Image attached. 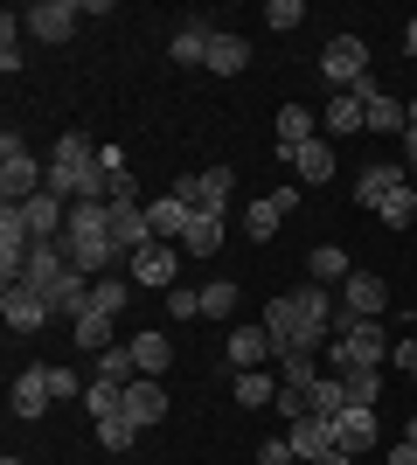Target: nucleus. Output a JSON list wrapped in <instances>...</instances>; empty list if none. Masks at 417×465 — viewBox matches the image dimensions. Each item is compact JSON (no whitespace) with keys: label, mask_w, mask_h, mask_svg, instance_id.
<instances>
[{"label":"nucleus","mask_w":417,"mask_h":465,"mask_svg":"<svg viewBox=\"0 0 417 465\" xmlns=\"http://www.w3.org/2000/svg\"><path fill=\"white\" fill-rule=\"evenodd\" d=\"M167 312H174V320H202V292H167Z\"/></svg>","instance_id":"nucleus-42"},{"label":"nucleus","mask_w":417,"mask_h":465,"mask_svg":"<svg viewBox=\"0 0 417 465\" xmlns=\"http://www.w3.org/2000/svg\"><path fill=\"white\" fill-rule=\"evenodd\" d=\"M7 403H15V417L21 424H35V417H49V410H56V396H49V369H21L15 375V396H7Z\"/></svg>","instance_id":"nucleus-10"},{"label":"nucleus","mask_w":417,"mask_h":465,"mask_svg":"<svg viewBox=\"0 0 417 465\" xmlns=\"http://www.w3.org/2000/svg\"><path fill=\"white\" fill-rule=\"evenodd\" d=\"M0 465H28V459H0Z\"/></svg>","instance_id":"nucleus-50"},{"label":"nucleus","mask_w":417,"mask_h":465,"mask_svg":"<svg viewBox=\"0 0 417 465\" xmlns=\"http://www.w3.org/2000/svg\"><path fill=\"white\" fill-rule=\"evenodd\" d=\"M258 327L272 333L278 354H320L327 333H334V299H327V285H299V292H285V299L264 306Z\"/></svg>","instance_id":"nucleus-1"},{"label":"nucleus","mask_w":417,"mask_h":465,"mask_svg":"<svg viewBox=\"0 0 417 465\" xmlns=\"http://www.w3.org/2000/svg\"><path fill=\"white\" fill-rule=\"evenodd\" d=\"M403 49H411V56H417V15L403 21Z\"/></svg>","instance_id":"nucleus-47"},{"label":"nucleus","mask_w":417,"mask_h":465,"mask_svg":"<svg viewBox=\"0 0 417 465\" xmlns=\"http://www.w3.org/2000/svg\"><path fill=\"white\" fill-rule=\"evenodd\" d=\"M285 445H293L299 465H313V459H327L341 438H334V424H327V417H293V438H285Z\"/></svg>","instance_id":"nucleus-14"},{"label":"nucleus","mask_w":417,"mask_h":465,"mask_svg":"<svg viewBox=\"0 0 417 465\" xmlns=\"http://www.w3.org/2000/svg\"><path fill=\"white\" fill-rule=\"evenodd\" d=\"M320 77L334 84V91H348L355 77H369V42L362 35H334L327 49H320Z\"/></svg>","instance_id":"nucleus-6"},{"label":"nucleus","mask_w":417,"mask_h":465,"mask_svg":"<svg viewBox=\"0 0 417 465\" xmlns=\"http://www.w3.org/2000/svg\"><path fill=\"white\" fill-rule=\"evenodd\" d=\"M334 438H341V451H369L382 438V424H376V410H341V424H334Z\"/></svg>","instance_id":"nucleus-21"},{"label":"nucleus","mask_w":417,"mask_h":465,"mask_svg":"<svg viewBox=\"0 0 417 465\" xmlns=\"http://www.w3.org/2000/svg\"><path fill=\"white\" fill-rule=\"evenodd\" d=\"M327 361H334V375L382 369V361H390V333H382V320H348V312L334 306V348H327Z\"/></svg>","instance_id":"nucleus-3"},{"label":"nucleus","mask_w":417,"mask_h":465,"mask_svg":"<svg viewBox=\"0 0 417 465\" xmlns=\"http://www.w3.org/2000/svg\"><path fill=\"white\" fill-rule=\"evenodd\" d=\"M125 417H133V424H139V430H154V424H160V417H167V389H160V382H154V375H139V382H133V389H125Z\"/></svg>","instance_id":"nucleus-15"},{"label":"nucleus","mask_w":417,"mask_h":465,"mask_svg":"<svg viewBox=\"0 0 417 465\" xmlns=\"http://www.w3.org/2000/svg\"><path fill=\"white\" fill-rule=\"evenodd\" d=\"M209 70H216V77L251 70V42H243V35H216V42H209Z\"/></svg>","instance_id":"nucleus-27"},{"label":"nucleus","mask_w":417,"mask_h":465,"mask_svg":"<svg viewBox=\"0 0 417 465\" xmlns=\"http://www.w3.org/2000/svg\"><path fill=\"white\" fill-rule=\"evenodd\" d=\"M411 194H417V174H411Z\"/></svg>","instance_id":"nucleus-52"},{"label":"nucleus","mask_w":417,"mask_h":465,"mask_svg":"<svg viewBox=\"0 0 417 465\" xmlns=\"http://www.w3.org/2000/svg\"><path fill=\"white\" fill-rule=\"evenodd\" d=\"M237 403H243V410H264V403H278V382H272L264 369L237 375Z\"/></svg>","instance_id":"nucleus-33"},{"label":"nucleus","mask_w":417,"mask_h":465,"mask_svg":"<svg viewBox=\"0 0 417 465\" xmlns=\"http://www.w3.org/2000/svg\"><path fill=\"white\" fill-rule=\"evenodd\" d=\"M313 125H320V118L306 112V104H285V112H278V153H293V146H306V139H320Z\"/></svg>","instance_id":"nucleus-26"},{"label":"nucleus","mask_w":417,"mask_h":465,"mask_svg":"<svg viewBox=\"0 0 417 465\" xmlns=\"http://www.w3.org/2000/svg\"><path fill=\"white\" fill-rule=\"evenodd\" d=\"M42 174H49V167L28 153V139H21V133H0V202L21 209L28 194H42Z\"/></svg>","instance_id":"nucleus-4"},{"label":"nucleus","mask_w":417,"mask_h":465,"mask_svg":"<svg viewBox=\"0 0 417 465\" xmlns=\"http://www.w3.org/2000/svg\"><path fill=\"white\" fill-rule=\"evenodd\" d=\"M42 306H49V320H70V327H77L84 312H91V278H84V272H63L56 285L42 292Z\"/></svg>","instance_id":"nucleus-9"},{"label":"nucleus","mask_w":417,"mask_h":465,"mask_svg":"<svg viewBox=\"0 0 417 465\" xmlns=\"http://www.w3.org/2000/svg\"><path fill=\"white\" fill-rule=\"evenodd\" d=\"M403 160H411V167H417V118H411V125H403Z\"/></svg>","instance_id":"nucleus-46"},{"label":"nucleus","mask_w":417,"mask_h":465,"mask_svg":"<svg viewBox=\"0 0 417 465\" xmlns=\"http://www.w3.org/2000/svg\"><path fill=\"white\" fill-rule=\"evenodd\" d=\"M230 188H237V174H230V167L195 174V209H202V215H223V209H230Z\"/></svg>","instance_id":"nucleus-23"},{"label":"nucleus","mask_w":417,"mask_h":465,"mask_svg":"<svg viewBox=\"0 0 417 465\" xmlns=\"http://www.w3.org/2000/svg\"><path fill=\"white\" fill-rule=\"evenodd\" d=\"M125 348H133V361H139V375H167V361H174V348H167V333H133V341H125Z\"/></svg>","instance_id":"nucleus-24"},{"label":"nucleus","mask_w":417,"mask_h":465,"mask_svg":"<svg viewBox=\"0 0 417 465\" xmlns=\"http://www.w3.org/2000/svg\"><path fill=\"white\" fill-rule=\"evenodd\" d=\"M209 42H216V28H209L202 15H188V21L174 28V42H167V56H174L181 70H188V63H209Z\"/></svg>","instance_id":"nucleus-16"},{"label":"nucleus","mask_w":417,"mask_h":465,"mask_svg":"<svg viewBox=\"0 0 417 465\" xmlns=\"http://www.w3.org/2000/svg\"><path fill=\"white\" fill-rule=\"evenodd\" d=\"M264 21H272V28H285V35H293L299 21H306V7H299V0H272V7H264Z\"/></svg>","instance_id":"nucleus-41"},{"label":"nucleus","mask_w":417,"mask_h":465,"mask_svg":"<svg viewBox=\"0 0 417 465\" xmlns=\"http://www.w3.org/2000/svg\"><path fill=\"white\" fill-rule=\"evenodd\" d=\"M306 272H313V285H348V251H341V243H320L313 257H306Z\"/></svg>","instance_id":"nucleus-32"},{"label":"nucleus","mask_w":417,"mask_h":465,"mask_svg":"<svg viewBox=\"0 0 417 465\" xmlns=\"http://www.w3.org/2000/svg\"><path fill=\"white\" fill-rule=\"evenodd\" d=\"M202 320H237V285H230V278L202 285Z\"/></svg>","instance_id":"nucleus-34"},{"label":"nucleus","mask_w":417,"mask_h":465,"mask_svg":"<svg viewBox=\"0 0 417 465\" xmlns=\"http://www.w3.org/2000/svg\"><path fill=\"white\" fill-rule=\"evenodd\" d=\"M42 188L56 194V202H98V146H91L84 133H63L56 146H49Z\"/></svg>","instance_id":"nucleus-2"},{"label":"nucleus","mask_w":417,"mask_h":465,"mask_svg":"<svg viewBox=\"0 0 417 465\" xmlns=\"http://www.w3.org/2000/svg\"><path fill=\"white\" fill-rule=\"evenodd\" d=\"M258 465H299V459H293V445H285V438H264V445H258Z\"/></svg>","instance_id":"nucleus-44"},{"label":"nucleus","mask_w":417,"mask_h":465,"mask_svg":"<svg viewBox=\"0 0 417 465\" xmlns=\"http://www.w3.org/2000/svg\"><path fill=\"white\" fill-rule=\"evenodd\" d=\"M98 445L104 451H133L139 445V424H133V417H104V424H98Z\"/></svg>","instance_id":"nucleus-37"},{"label":"nucleus","mask_w":417,"mask_h":465,"mask_svg":"<svg viewBox=\"0 0 417 465\" xmlns=\"http://www.w3.org/2000/svg\"><path fill=\"white\" fill-rule=\"evenodd\" d=\"M341 312H348V320H382V312H390V285H382L376 272H348V285H341Z\"/></svg>","instance_id":"nucleus-7"},{"label":"nucleus","mask_w":417,"mask_h":465,"mask_svg":"<svg viewBox=\"0 0 417 465\" xmlns=\"http://www.w3.org/2000/svg\"><path fill=\"white\" fill-rule=\"evenodd\" d=\"M181 251H195V257H216L223 251V215H188V230H181Z\"/></svg>","instance_id":"nucleus-25"},{"label":"nucleus","mask_w":417,"mask_h":465,"mask_svg":"<svg viewBox=\"0 0 417 465\" xmlns=\"http://www.w3.org/2000/svg\"><path fill=\"white\" fill-rule=\"evenodd\" d=\"M411 382H417V361H411Z\"/></svg>","instance_id":"nucleus-51"},{"label":"nucleus","mask_w":417,"mask_h":465,"mask_svg":"<svg viewBox=\"0 0 417 465\" xmlns=\"http://www.w3.org/2000/svg\"><path fill=\"white\" fill-rule=\"evenodd\" d=\"M390 465H417V445H403V438H397V445H390Z\"/></svg>","instance_id":"nucleus-45"},{"label":"nucleus","mask_w":417,"mask_h":465,"mask_svg":"<svg viewBox=\"0 0 417 465\" xmlns=\"http://www.w3.org/2000/svg\"><path fill=\"white\" fill-rule=\"evenodd\" d=\"M382 223H390V230H411V223H417V194L411 188H397V194H390V202H382Z\"/></svg>","instance_id":"nucleus-39"},{"label":"nucleus","mask_w":417,"mask_h":465,"mask_svg":"<svg viewBox=\"0 0 417 465\" xmlns=\"http://www.w3.org/2000/svg\"><path fill=\"white\" fill-rule=\"evenodd\" d=\"M188 202H181V194H160V202H146V223H154V243H174L181 230H188Z\"/></svg>","instance_id":"nucleus-19"},{"label":"nucleus","mask_w":417,"mask_h":465,"mask_svg":"<svg viewBox=\"0 0 417 465\" xmlns=\"http://www.w3.org/2000/svg\"><path fill=\"white\" fill-rule=\"evenodd\" d=\"M70 202H56V194L42 188V194H28V202H21V223H28V236H35V243H56L63 230H70Z\"/></svg>","instance_id":"nucleus-11"},{"label":"nucleus","mask_w":417,"mask_h":465,"mask_svg":"<svg viewBox=\"0 0 417 465\" xmlns=\"http://www.w3.org/2000/svg\"><path fill=\"white\" fill-rule=\"evenodd\" d=\"M403 445H417V417H411V424H403Z\"/></svg>","instance_id":"nucleus-49"},{"label":"nucleus","mask_w":417,"mask_h":465,"mask_svg":"<svg viewBox=\"0 0 417 465\" xmlns=\"http://www.w3.org/2000/svg\"><path fill=\"white\" fill-rule=\"evenodd\" d=\"M84 410H91V424H104V417H125V389L119 382H84Z\"/></svg>","instance_id":"nucleus-29"},{"label":"nucleus","mask_w":417,"mask_h":465,"mask_svg":"<svg viewBox=\"0 0 417 465\" xmlns=\"http://www.w3.org/2000/svg\"><path fill=\"white\" fill-rule=\"evenodd\" d=\"M70 341H77L84 354H104V348H112V312H98V306H91V312L77 320V327H70Z\"/></svg>","instance_id":"nucleus-30"},{"label":"nucleus","mask_w":417,"mask_h":465,"mask_svg":"<svg viewBox=\"0 0 417 465\" xmlns=\"http://www.w3.org/2000/svg\"><path fill=\"white\" fill-rule=\"evenodd\" d=\"M397 188H411V174H403V167H390V160H376V167H362V181H355L348 194H355L362 209H382Z\"/></svg>","instance_id":"nucleus-13"},{"label":"nucleus","mask_w":417,"mask_h":465,"mask_svg":"<svg viewBox=\"0 0 417 465\" xmlns=\"http://www.w3.org/2000/svg\"><path fill=\"white\" fill-rule=\"evenodd\" d=\"M320 133H369L362 97H355V91H334V97H327V112H320Z\"/></svg>","instance_id":"nucleus-20"},{"label":"nucleus","mask_w":417,"mask_h":465,"mask_svg":"<svg viewBox=\"0 0 417 465\" xmlns=\"http://www.w3.org/2000/svg\"><path fill=\"white\" fill-rule=\"evenodd\" d=\"M306 396H313V389H293V382H278V410H285V417H306Z\"/></svg>","instance_id":"nucleus-43"},{"label":"nucleus","mask_w":417,"mask_h":465,"mask_svg":"<svg viewBox=\"0 0 417 465\" xmlns=\"http://www.w3.org/2000/svg\"><path fill=\"white\" fill-rule=\"evenodd\" d=\"M285 160H293V174L306 181V188H320V181L334 174V139H306V146H293Z\"/></svg>","instance_id":"nucleus-17"},{"label":"nucleus","mask_w":417,"mask_h":465,"mask_svg":"<svg viewBox=\"0 0 417 465\" xmlns=\"http://www.w3.org/2000/svg\"><path fill=\"white\" fill-rule=\"evenodd\" d=\"M42 369H49V396H56V403H84L77 369H63V361H42Z\"/></svg>","instance_id":"nucleus-38"},{"label":"nucleus","mask_w":417,"mask_h":465,"mask_svg":"<svg viewBox=\"0 0 417 465\" xmlns=\"http://www.w3.org/2000/svg\"><path fill=\"white\" fill-rule=\"evenodd\" d=\"M0 312H7V327H15V333H35L42 320H49V306H42L28 285H7V292H0Z\"/></svg>","instance_id":"nucleus-18"},{"label":"nucleus","mask_w":417,"mask_h":465,"mask_svg":"<svg viewBox=\"0 0 417 465\" xmlns=\"http://www.w3.org/2000/svg\"><path fill=\"white\" fill-rule=\"evenodd\" d=\"M278 369H285V375H278V382H293V389H313V382H320L313 354H278Z\"/></svg>","instance_id":"nucleus-40"},{"label":"nucleus","mask_w":417,"mask_h":465,"mask_svg":"<svg viewBox=\"0 0 417 465\" xmlns=\"http://www.w3.org/2000/svg\"><path fill=\"white\" fill-rule=\"evenodd\" d=\"M77 21H84L77 0H35V7H21V28H28L35 42H70Z\"/></svg>","instance_id":"nucleus-5"},{"label":"nucleus","mask_w":417,"mask_h":465,"mask_svg":"<svg viewBox=\"0 0 417 465\" xmlns=\"http://www.w3.org/2000/svg\"><path fill=\"white\" fill-rule=\"evenodd\" d=\"M230 369L237 375H251V369H264V361H278V348H272V333L264 327H230Z\"/></svg>","instance_id":"nucleus-12"},{"label":"nucleus","mask_w":417,"mask_h":465,"mask_svg":"<svg viewBox=\"0 0 417 465\" xmlns=\"http://www.w3.org/2000/svg\"><path fill=\"white\" fill-rule=\"evenodd\" d=\"M341 410H348V389H341V375H320L313 396H306V417H327V424H341Z\"/></svg>","instance_id":"nucleus-28"},{"label":"nucleus","mask_w":417,"mask_h":465,"mask_svg":"<svg viewBox=\"0 0 417 465\" xmlns=\"http://www.w3.org/2000/svg\"><path fill=\"white\" fill-rule=\"evenodd\" d=\"M91 306H98V312H112V320H119V312L133 306V299H125V278H91Z\"/></svg>","instance_id":"nucleus-36"},{"label":"nucleus","mask_w":417,"mask_h":465,"mask_svg":"<svg viewBox=\"0 0 417 465\" xmlns=\"http://www.w3.org/2000/svg\"><path fill=\"white\" fill-rule=\"evenodd\" d=\"M0 77H21V15H0Z\"/></svg>","instance_id":"nucleus-35"},{"label":"nucleus","mask_w":417,"mask_h":465,"mask_svg":"<svg viewBox=\"0 0 417 465\" xmlns=\"http://www.w3.org/2000/svg\"><path fill=\"white\" fill-rule=\"evenodd\" d=\"M133 285H174V243H146L133 257Z\"/></svg>","instance_id":"nucleus-22"},{"label":"nucleus","mask_w":417,"mask_h":465,"mask_svg":"<svg viewBox=\"0 0 417 465\" xmlns=\"http://www.w3.org/2000/svg\"><path fill=\"white\" fill-rule=\"evenodd\" d=\"M341 389H348V410H376L382 369H348V375H341Z\"/></svg>","instance_id":"nucleus-31"},{"label":"nucleus","mask_w":417,"mask_h":465,"mask_svg":"<svg viewBox=\"0 0 417 465\" xmlns=\"http://www.w3.org/2000/svg\"><path fill=\"white\" fill-rule=\"evenodd\" d=\"M293 209H299V188H278V194H264V202H251V209H243V236H251V243H272L278 223Z\"/></svg>","instance_id":"nucleus-8"},{"label":"nucleus","mask_w":417,"mask_h":465,"mask_svg":"<svg viewBox=\"0 0 417 465\" xmlns=\"http://www.w3.org/2000/svg\"><path fill=\"white\" fill-rule=\"evenodd\" d=\"M348 459H355V451H341V445H334L327 459H313V465H348Z\"/></svg>","instance_id":"nucleus-48"}]
</instances>
